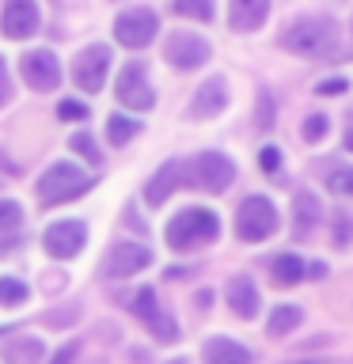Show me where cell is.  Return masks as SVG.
Returning a JSON list of instances; mask_svg holds the SVG:
<instances>
[{"mask_svg":"<svg viewBox=\"0 0 353 364\" xmlns=\"http://www.w3.org/2000/svg\"><path fill=\"white\" fill-rule=\"evenodd\" d=\"M216 235H221V220H216L213 209H201V205L182 209L167 220V247H175V250L205 247V243H213Z\"/></svg>","mask_w":353,"mask_h":364,"instance_id":"6da1fadb","label":"cell"},{"mask_svg":"<svg viewBox=\"0 0 353 364\" xmlns=\"http://www.w3.org/2000/svg\"><path fill=\"white\" fill-rule=\"evenodd\" d=\"M281 46L300 57H330L338 50V27L330 19H296L293 27H285Z\"/></svg>","mask_w":353,"mask_h":364,"instance_id":"7a4b0ae2","label":"cell"},{"mask_svg":"<svg viewBox=\"0 0 353 364\" xmlns=\"http://www.w3.org/2000/svg\"><path fill=\"white\" fill-rule=\"evenodd\" d=\"M182 178L205 193H224L236 178V164L224 152H198L182 164Z\"/></svg>","mask_w":353,"mask_h":364,"instance_id":"3957f363","label":"cell"},{"mask_svg":"<svg viewBox=\"0 0 353 364\" xmlns=\"http://www.w3.org/2000/svg\"><path fill=\"white\" fill-rule=\"evenodd\" d=\"M91 190V178L80 171L76 164H53L46 175L38 178V201L42 205H61V201H73L80 193Z\"/></svg>","mask_w":353,"mask_h":364,"instance_id":"277c9868","label":"cell"},{"mask_svg":"<svg viewBox=\"0 0 353 364\" xmlns=\"http://www.w3.org/2000/svg\"><path fill=\"white\" fill-rule=\"evenodd\" d=\"M278 232V209H273L270 198H247L239 205L236 213V235L243 239V243H262V239H270Z\"/></svg>","mask_w":353,"mask_h":364,"instance_id":"5b68a950","label":"cell"},{"mask_svg":"<svg viewBox=\"0 0 353 364\" xmlns=\"http://www.w3.org/2000/svg\"><path fill=\"white\" fill-rule=\"evenodd\" d=\"M159 31V19L152 8H130L114 19V38H118L125 50H144L148 42L156 38Z\"/></svg>","mask_w":353,"mask_h":364,"instance_id":"8992f818","label":"cell"},{"mask_svg":"<svg viewBox=\"0 0 353 364\" xmlns=\"http://www.w3.org/2000/svg\"><path fill=\"white\" fill-rule=\"evenodd\" d=\"M209 53H213V46L205 42L201 34H194V31H171L167 42H164V57L175 68H182V73L205 65V61H209Z\"/></svg>","mask_w":353,"mask_h":364,"instance_id":"52a82bcc","label":"cell"},{"mask_svg":"<svg viewBox=\"0 0 353 364\" xmlns=\"http://www.w3.org/2000/svg\"><path fill=\"white\" fill-rule=\"evenodd\" d=\"M107 73H110V46H84V50L76 53L73 61V80L80 91H99L102 84H107Z\"/></svg>","mask_w":353,"mask_h":364,"instance_id":"ba28073f","label":"cell"},{"mask_svg":"<svg viewBox=\"0 0 353 364\" xmlns=\"http://www.w3.org/2000/svg\"><path fill=\"white\" fill-rule=\"evenodd\" d=\"M114 95H118V102H122V107H130V110H152L156 91H152V84H148V73H144L141 61H130L118 73Z\"/></svg>","mask_w":353,"mask_h":364,"instance_id":"9c48e42d","label":"cell"},{"mask_svg":"<svg viewBox=\"0 0 353 364\" xmlns=\"http://www.w3.org/2000/svg\"><path fill=\"white\" fill-rule=\"evenodd\" d=\"M88 243V224H80V220H57L46 228V235H42V247H46V255L50 258H76L80 250H84Z\"/></svg>","mask_w":353,"mask_h":364,"instance_id":"30bf717a","label":"cell"},{"mask_svg":"<svg viewBox=\"0 0 353 364\" xmlns=\"http://www.w3.org/2000/svg\"><path fill=\"white\" fill-rule=\"evenodd\" d=\"M144 266H152V250L144 243H133V239L114 243L107 250V258H102V273H107V277H133V273H141Z\"/></svg>","mask_w":353,"mask_h":364,"instance_id":"8fae6325","label":"cell"},{"mask_svg":"<svg viewBox=\"0 0 353 364\" xmlns=\"http://www.w3.org/2000/svg\"><path fill=\"white\" fill-rule=\"evenodd\" d=\"M19 73L31 84V91H53L61 84V61L50 50H27L19 57Z\"/></svg>","mask_w":353,"mask_h":364,"instance_id":"7c38bea8","label":"cell"},{"mask_svg":"<svg viewBox=\"0 0 353 364\" xmlns=\"http://www.w3.org/2000/svg\"><path fill=\"white\" fill-rule=\"evenodd\" d=\"M38 27H42V11H38L34 0H4L0 31H4L8 38H31Z\"/></svg>","mask_w":353,"mask_h":364,"instance_id":"4fadbf2b","label":"cell"},{"mask_svg":"<svg viewBox=\"0 0 353 364\" xmlns=\"http://www.w3.org/2000/svg\"><path fill=\"white\" fill-rule=\"evenodd\" d=\"M224 107H228V84H224V76H213L190 99V118H216Z\"/></svg>","mask_w":353,"mask_h":364,"instance_id":"5bb4252c","label":"cell"},{"mask_svg":"<svg viewBox=\"0 0 353 364\" xmlns=\"http://www.w3.org/2000/svg\"><path fill=\"white\" fill-rule=\"evenodd\" d=\"M224 296H228V307H232L239 318H255V315H258V307H262L258 289H255V281H251L247 273H236V277L228 281Z\"/></svg>","mask_w":353,"mask_h":364,"instance_id":"9a60e30c","label":"cell"},{"mask_svg":"<svg viewBox=\"0 0 353 364\" xmlns=\"http://www.w3.org/2000/svg\"><path fill=\"white\" fill-rule=\"evenodd\" d=\"M201 360L205 364H251L255 357H251V349H243L232 338H209L201 346Z\"/></svg>","mask_w":353,"mask_h":364,"instance_id":"2e32d148","label":"cell"},{"mask_svg":"<svg viewBox=\"0 0 353 364\" xmlns=\"http://www.w3.org/2000/svg\"><path fill=\"white\" fill-rule=\"evenodd\" d=\"M0 357H4V364H38L46 357V346H42V338L19 334V338H8L0 346Z\"/></svg>","mask_w":353,"mask_h":364,"instance_id":"e0dca14e","label":"cell"},{"mask_svg":"<svg viewBox=\"0 0 353 364\" xmlns=\"http://www.w3.org/2000/svg\"><path fill=\"white\" fill-rule=\"evenodd\" d=\"M266 16H270V0H232V8H228V23L236 31H255L266 23Z\"/></svg>","mask_w":353,"mask_h":364,"instance_id":"ac0fdd59","label":"cell"},{"mask_svg":"<svg viewBox=\"0 0 353 364\" xmlns=\"http://www.w3.org/2000/svg\"><path fill=\"white\" fill-rule=\"evenodd\" d=\"M179 178H182V164H179V159H171V164L159 167L156 175H152V182L144 186V201H148V205H164L171 193H175Z\"/></svg>","mask_w":353,"mask_h":364,"instance_id":"d6986e66","label":"cell"},{"mask_svg":"<svg viewBox=\"0 0 353 364\" xmlns=\"http://www.w3.org/2000/svg\"><path fill=\"white\" fill-rule=\"evenodd\" d=\"M304 269H307V266H304V262L296 258V255L273 258V284H281V289H285V284H300V281L307 277Z\"/></svg>","mask_w":353,"mask_h":364,"instance_id":"ffe728a7","label":"cell"},{"mask_svg":"<svg viewBox=\"0 0 353 364\" xmlns=\"http://www.w3.org/2000/svg\"><path fill=\"white\" fill-rule=\"evenodd\" d=\"M300 318H304V311H300L296 304H281V307H273V315H270V334H273V338L293 334V330L300 326Z\"/></svg>","mask_w":353,"mask_h":364,"instance_id":"44dd1931","label":"cell"},{"mask_svg":"<svg viewBox=\"0 0 353 364\" xmlns=\"http://www.w3.org/2000/svg\"><path fill=\"white\" fill-rule=\"evenodd\" d=\"M137 129H141V122L130 118V114H110V118H107V141L114 148H122L125 141H133Z\"/></svg>","mask_w":353,"mask_h":364,"instance_id":"7402d4cb","label":"cell"},{"mask_svg":"<svg viewBox=\"0 0 353 364\" xmlns=\"http://www.w3.org/2000/svg\"><path fill=\"white\" fill-rule=\"evenodd\" d=\"M171 8H175V16H182V19H198V23H209L213 11H216L213 0H175Z\"/></svg>","mask_w":353,"mask_h":364,"instance_id":"603a6c76","label":"cell"},{"mask_svg":"<svg viewBox=\"0 0 353 364\" xmlns=\"http://www.w3.org/2000/svg\"><path fill=\"white\" fill-rule=\"evenodd\" d=\"M319 198L315 193H296V228H300V232H307V228H312L315 220H319Z\"/></svg>","mask_w":353,"mask_h":364,"instance_id":"cb8c5ba5","label":"cell"},{"mask_svg":"<svg viewBox=\"0 0 353 364\" xmlns=\"http://www.w3.org/2000/svg\"><path fill=\"white\" fill-rule=\"evenodd\" d=\"M68 148H73V152H80V156H84V159H88L91 167H99V164H102V152H99L95 136H91V133H84V129H80V133H73V141H68Z\"/></svg>","mask_w":353,"mask_h":364,"instance_id":"d4e9b609","label":"cell"},{"mask_svg":"<svg viewBox=\"0 0 353 364\" xmlns=\"http://www.w3.org/2000/svg\"><path fill=\"white\" fill-rule=\"evenodd\" d=\"M255 125L262 133H270L273 125H278V114H273V99L270 91H258V102H255Z\"/></svg>","mask_w":353,"mask_h":364,"instance_id":"484cf974","label":"cell"},{"mask_svg":"<svg viewBox=\"0 0 353 364\" xmlns=\"http://www.w3.org/2000/svg\"><path fill=\"white\" fill-rule=\"evenodd\" d=\"M148 330L156 334V341H179V326H175V318L164 315V311H156L152 318H148Z\"/></svg>","mask_w":353,"mask_h":364,"instance_id":"4316f807","label":"cell"},{"mask_svg":"<svg viewBox=\"0 0 353 364\" xmlns=\"http://www.w3.org/2000/svg\"><path fill=\"white\" fill-rule=\"evenodd\" d=\"M27 284L23 281H16V277H0V304H8V307H16V304H23L27 300Z\"/></svg>","mask_w":353,"mask_h":364,"instance_id":"83f0119b","label":"cell"},{"mask_svg":"<svg viewBox=\"0 0 353 364\" xmlns=\"http://www.w3.org/2000/svg\"><path fill=\"white\" fill-rule=\"evenodd\" d=\"M130 307H133V315H141L144 323L152 318L156 311H159V304H156V292L152 289H137V296L130 300Z\"/></svg>","mask_w":353,"mask_h":364,"instance_id":"f1b7e54d","label":"cell"},{"mask_svg":"<svg viewBox=\"0 0 353 364\" xmlns=\"http://www.w3.org/2000/svg\"><path fill=\"white\" fill-rule=\"evenodd\" d=\"M327 129H330V122L323 118V114H312V118H304V141L307 144H315V141H323V136H327Z\"/></svg>","mask_w":353,"mask_h":364,"instance_id":"f546056e","label":"cell"},{"mask_svg":"<svg viewBox=\"0 0 353 364\" xmlns=\"http://www.w3.org/2000/svg\"><path fill=\"white\" fill-rule=\"evenodd\" d=\"M349 243H353V216L334 213V247H349Z\"/></svg>","mask_w":353,"mask_h":364,"instance_id":"4dcf8cb0","label":"cell"},{"mask_svg":"<svg viewBox=\"0 0 353 364\" xmlns=\"http://www.w3.org/2000/svg\"><path fill=\"white\" fill-rule=\"evenodd\" d=\"M327 186H330V193H353V167H338V171H330Z\"/></svg>","mask_w":353,"mask_h":364,"instance_id":"1f68e13d","label":"cell"},{"mask_svg":"<svg viewBox=\"0 0 353 364\" xmlns=\"http://www.w3.org/2000/svg\"><path fill=\"white\" fill-rule=\"evenodd\" d=\"M57 118H61V122H84L88 107H84V102H76V99H61V102H57Z\"/></svg>","mask_w":353,"mask_h":364,"instance_id":"d6a6232c","label":"cell"},{"mask_svg":"<svg viewBox=\"0 0 353 364\" xmlns=\"http://www.w3.org/2000/svg\"><path fill=\"white\" fill-rule=\"evenodd\" d=\"M23 220V209L16 201H0V232H8V228H16Z\"/></svg>","mask_w":353,"mask_h":364,"instance_id":"836d02e7","label":"cell"},{"mask_svg":"<svg viewBox=\"0 0 353 364\" xmlns=\"http://www.w3.org/2000/svg\"><path fill=\"white\" fill-rule=\"evenodd\" d=\"M278 164H281V148L266 144V148L258 152V167H262V171H270V175H273V171H278Z\"/></svg>","mask_w":353,"mask_h":364,"instance_id":"e575fe53","label":"cell"},{"mask_svg":"<svg viewBox=\"0 0 353 364\" xmlns=\"http://www.w3.org/2000/svg\"><path fill=\"white\" fill-rule=\"evenodd\" d=\"M76 357H80V341H68V346H61V349L53 353L50 364H73Z\"/></svg>","mask_w":353,"mask_h":364,"instance_id":"d590c367","label":"cell"},{"mask_svg":"<svg viewBox=\"0 0 353 364\" xmlns=\"http://www.w3.org/2000/svg\"><path fill=\"white\" fill-rule=\"evenodd\" d=\"M8 99H11V73H8L4 57H0V107H8Z\"/></svg>","mask_w":353,"mask_h":364,"instance_id":"8d00e7d4","label":"cell"},{"mask_svg":"<svg viewBox=\"0 0 353 364\" xmlns=\"http://www.w3.org/2000/svg\"><path fill=\"white\" fill-rule=\"evenodd\" d=\"M315 91L319 95H342V91H349V80H323Z\"/></svg>","mask_w":353,"mask_h":364,"instance_id":"74e56055","label":"cell"},{"mask_svg":"<svg viewBox=\"0 0 353 364\" xmlns=\"http://www.w3.org/2000/svg\"><path fill=\"white\" fill-rule=\"evenodd\" d=\"M76 315H80V307H68L65 315H61V311H50V315H42V323H50V326H57V323H73Z\"/></svg>","mask_w":353,"mask_h":364,"instance_id":"f35d334b","label":"cell"},{"mask_svg":"<svg viewBox=\"0 0 353 364\" xmlns=\"http://www.w3.org/2000/svg\"><path fill=\"white\" fill-rule=\"evenodd\" d=\"M307 277H327V262H312V266H307Z\"/></svg>","mask_w":353,"mask_h":364,"instance_id":"ab89813d","label":"cell"},{"mask_svg":"<svg viewBox=\"0 0 353 364\" xmlns=\"http://www.w3.org/2000/svg\"><path fill=\"white\" fill-rule=\"evenodd\" d=\"M346 148H349V152H353V125H349V129H346Z\"/></svg>","mask_w":353,"mask_h":364,"instance_id":"60d3db41","label":"cell"},{"mask_svg":"<svg viewBox=\"0 0 353 364\" xmlns=\"http://www.w3.org/2000/svg\"><path fill=\"white\" fill-rule=\"evenodd\" d=\"M296 364H323V360H296Z\"/></svg>","mask_w":353,"mask_h":364,"instance_id":"b9f144b4","label":"cell"},{"mask_svg":"<svg viewBox=\"0 0 353 364\" xmlns=\"http://www.w3.org/2000/svg\"><path fill=\"white\" fill-rule=\"evenodd\" d=\"M171 364H186V360H171Z\"/></svg>","mask_w":353,"mask_h":364,"instance_id":"7bdbcfd3","label":"cell"}]
</instances>
